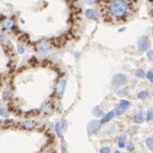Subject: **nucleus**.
Returning <instances> with one entry per match:
<instances>
[{"label":"nucleus","mask_w":153,"mask_h":153,"mask_svg":"<svg viewBox=\"0 0 153 153\" xmlns=\"http://www.w3.org/2000/svg\"><path fill=\"white\" fill-rule=\"evenodd\" d=\"M127 150H128L129 152H132V151H134V145H132V144H129V145H127Z\"/></svg>","instance_id":"a878e982"},{"label":"nucleus","mask_w":153,"mask_h":153,"mask_svg":"<svg viewBox=\"0 0 153 153\" xmlns=\"http://www.w3.org/2000/svg\"><path fill=\"white\" fill-rule=\"evenodd\" d=\"M56 131L58 133V137H62V132H61V123L60 122H56Z\"/></svg>","instance_id":"aec40b11"},{"label":"nucleus","mask_w":153,"mask_h":153,"mask_svg":"<svg viewBox=\"0 0 153 153\" xmlns=\"http://www.w3.org/2000/svg\"><path fill=\"white\" fill-rule=\"evenodd\" d=\"M0 115H3V116H8V114H6V112H4V110H0Z\"/></svg>","instance_id":"cd10ccee"},{"label":"nucleus","mask_w":153,"mask_h":153,"mask_svg":"<svg viewBox=\"0 0 153 153\" xmlns=\"http://www.w3.org/2000/svg\"><path fill=\"white\" fill-rule=\"evenodd\" d=\"M93 114L95 115V116H97V117H100V116H103V112L101 111L98 106H96L95 109L93 110Z\"/></svg>","instance_id":"dca6fc26"},{"label":"nucleus","mask_w":153,"mask_h":153,"mask_svg":"<svg viewBox=\"0 0 153 153\" xmlns=\"http://www.w3.org/2000/svg\"><path fill=\"white\" fill-rule=\"evenodd\" d=\"M152 22H153V19H152Z\"/></svg>","instance_id":"f704fd0d"},{"label":"nucleus","mask_w":153,"mask_h":153,"mask_svg":"<svg viewBox=\"0 0 153 153\" xmlns=\"http://www.w3.org/2000/svg\"><path fill=\"white\" fill-rule=\"evenodd\" d=\"M149 97H150V94H149L148 90H142V92H139L138 94H137V98L140 99V100H146V99H148Z\"/></svg>","instance_id":"9d476101"},{"label":"nucleus","mask_w":153,"mask_h":153,"mask_svg":"<svg viewBox=\"0 0 153 153\" xmlns=\"http://www.w3.org/2000/svg\"><path fill=\"white\" fill-rule=\"evenodd\" d=\"M133 121L135 123H142V122H144V115H142V113L138 112V113H136V114L134 115Z\"/></svg>","instance_id":"1a4fd4ad"},{"label":"nucleus","mask_w":153,"mask_h":153,"mask_svg":"<svg viewBox=\"0 0 153 153\" xmlns=\"http://www.w3.org/2000/svg\"><path fill=\"white\" fill-rule=\"evenodd\" d=\"M114 153H120V152H119V151H115Z\"/></svg>","instance_id":"473e14b6"},{"label":"nucleus","mask_w":153,"mask_h":153,"mask_svg":"<svg viewBox=\"0 0 153 153\" xmlns=\"http://www.w3.org/2000/svg\"><path fill=\"white\" fill-rule=\"evenodd\" d=\"M147 56H148V58H149L151 62H153V50H149V51H148Z\"/></svg>","instance_id":"b1692460"},{"label":"nucleus","mask_w":153,"mask_h":153,"mask_svg":"<svg viewBox=\"0 0 153 153\" xmlns=\"http://www.w3.org/2000/svg\"><path fill=\"white\" fill-rule=\"evenodd\" d=\"M63 152H64V153H67V151L65 150V148H64V147H63Z\"/></svg>","instance_id":"c756f323"},{"label":"nucleus","mask_w":153,"mask_h":153,"mask_svg":"<svg viewBox=\"0 0 153 153\" xmlns=\"http://www.w3.org/2000/svg\"><path fill=\"white\" fill-rule=\"evenodd\" d=\"M2 37H3V34H2V32L0 31V39H2Z\"/></svg>","instance_id":"c85d7f7f"},{"label":"nucleus","mask_w":153,"mask_h":153,"mask_svg":"<svg viewBox=\"0 0 153 153\" xmlns=\"http://www.w3.org/2000/svg\"><path fill=\"white\" fill-rule=\"evenodd\" d=\"M101 125L102 123L99 120H92L87 125V132H88L89 135H94L95 133H97L99 131V129L101 128Z\"/></svg>","instance_id":"7ed1b4c3"},{"label":"nucleus","mask_w":153,"mask_h":153,"mask_svg":"<svg viewBox=\"0 0 153 153\" xmlns=\"http://www.w3.org/2000/svg\"><path fill=\"white\" fill-rule=\"evenodd\" d=\"M137 45H138V49L140 51H149V49H150L151 47V43L150 41H149V38H148L147 36H142L138 38V42H137Z\"/></svg>","instance_id":"f03ea898"},{"label":"nucleus","mask_w":153,"mask_h":153,"mask_svg":"<svg viewBox=\"0 0 153 153\" xmlns=\"http://www.w3.org/2000/svg\"><path fill=\"white\" fill-rule=\"evenodd\" d=\"M152 36H153V29H152Z\"/></svg>","instance_id":"72a5a7b5"},{"label":"nucleus","mask_w":153,"mask_h":153,"mask_svg":"<svg viewBox=\"0 0 153 153\" xmlns=\"http://www.w3.org/2000/svg\"><path fill=\"white\" fill-rule=\"evenodd\" d=\"M130 101H128V100H121L119 102V106L120 107H122L123 110H127V109H129L130 107Z\"/></svg>","instance_id":"f8f14e48"},{"label":"nucleus","mask_w":153,"mask_h":153,"mask_svg":"<svg viewBox=\"0 0 153 153\" xmlns=\"http://www.w3.org/2000/svg\"><path fill=\"white\" fill-rule=\"evenodd\" d=\"M22 125L25 127L26 129H33L35 125H36V123H35V121H33V120H26L25 122L22 123Z\"/></svg>","instance_id":"9b49d317"},{"label":"nucleus","mask_w":153,"mask_h":153,"mask_svg":"<svg viewBox=\"0 0 153 153\" xmlns=\"http://www.w3.org/2000/svg\"><path fill=\"white\" fill-rule=\"evenodd\" d=\"M147 120H148V121H151V120H153V109L148 110V112H147Z\"/></svg>","instance_id":"a211bd4d"},{"label":"nucleus","mask_w":153,"mask_h":153,"mask_svg":"<svg viewBox=\"0 0 153 153\" xmlns=\"http://www.w3.org/2000/svg\"><path fill=\"white\" fill-rule=\"evenodd\" d=\"M135 75H136V78L142 79L144 77H146V73L142 69H137L136 71H135Z\"/></svg>","instance_id":"2eb2a0df"},{"label":"nucleus","mask_w":153,"mask_h":153,"mask_svg":"<svg viewBox=\"0 0 153 153\" xmlns=\"http://www.w3.org/2000/svg\"><path fill=\"white\" fill-rule=\"evenodd\" d=\"M149 2H150L151 4H153V0H149Z\"/></svg>","instance_id":"2f4dec72"},{"label":"nucleus","mask_w":153,"mask_h":153,"mask_svg":"<svg viewBox=\"0 0 153 153\" xmlns=\"http://www.w3.org/2000/svg\"><path fill=\"white\" fill-rule=\"evenodd\" d=\"M118 95H120V96H125V95H128V93H129V89L128 88H122V89H119L118 90Z\"/></svg>","instance_id":"4be33fe9"},{"label":"nucleus","mask_w":153,"mask_h":153,"mask_svg":"<svg viewBox=\"0 0 153 153\" xmlns=\"http://www.w3.org/2000/svg\"><path fill=\"white\" fill-rule=\"evenodd\" d=\"M65 86H66V81L65 80H62L60 81L58 83L56 87V94L58 96H62L63 95V93H64V89H65Z\"/></svg>","instance_id":"39448f33"},{"label":"nucleus","mask_w":153,"mask_h":153,"mask_svg":"<svg viewBox=\"0 0 153 153\" xmlns=\"http://www.w3.org/2000/svg\"><path fill=\"white\" fill-rule=\"evenodd\" d=\"M18 52H19V53H23V52H25V49H23V47H22V46H20V45H18Z\"/></svg>","instance_id":"bb28decb"},{"label":"nucleus","mask_w":153,"mask_h":153,"mask_svg":"<svg viewBox=\"0 0 153 153\" xmlns=\"http://www.w3.org/2000/svg\"><path fill=\"white\" fill-rule=\"evenodd\" d=\"M100 153H111V149L107 147H104L100 150Z\"/></svg>","instance_id":"393cba45"},{"label":"nucleus","mask_w":153,"mask_h":153,"mask_svg":"<svg viewBox=\"0 0 153 153\" xmlns=\"http://www.w3.org/2000/svg\"><path fill=\"white\" fill-rule=\"evenodd\" d=\"M13 21H12L11 19H6L4 20V22H3V28H6V29H11L12 27H13Z\"/></svg>","instance_id":"4468645a"},{"label":"nucleus","mask_w":153,"mask_h":153,"mask_svg":"<svg viewBox=\"0 0 153 153\" xmlns=\"http://www.w3.org/2000/svg\"><path fill=\"white\" fill-rule=\"evenodd\" d=\"M125 138L123 136H120L119 138H118V146H119L120 148L125 147Z\"/></svg>","instance_id":"f3484780"},{"label":"nucleus","mask_w":153,"mask_h":153,"mask_svg":"<svg viewBox=\"0 0 153 153\" xmlns=\"http://www.w3.org/2000/svg\"><path fill=\"white\" fill-rule=\"evenodd\" d=\"M146 145H147L148 149L153 152V137H149L146 139Z\"/></svg>","instance_id":"ddd939ff"},{"label":"nucleus","mask_w":153,"mask_h":153,"mask_svg":"<svg viewBox=\"0 0 153 153\" xmlns=\"http://www.w3.org/2000/svg\"><path fill=\"white\" fill-rule=\"evenodd\" d=\"M125 110H123L122 107H120V106H118L117 109L114 110L115 114H116L117 116H120V115H122V114H123V112H125Z\"/></svg>","instance_id":"6ab92c4d"},{"label":"nucleus","mask_w":153,"mask_h":153,"mask_svg":"<svg viewBox=\"0 0 153 153\" xmlns=\"http://www.w3.org/2000/svg\"><path fill=\"white\" fill-rule=\"evenodd\" d=\"M146 77H147V79L149 81H150L151 83H153V71H148L147 73H146Z\"/></svg>","instance_id":"5701e85b"},{"label":"nucleus","mask_w":153,"mask_h":153,"mask_svg":"<svg viewBox=\"0 0 153 153\" xmlns=\"http://www.w3.org/2000/svg\"><path fill=\"white\" fill-rule=\"evenodd\" d=\"M44 113H45V115H50L51 113H52V107H51V105H47V106H45V109H44Z\"/></svg>","instance_id":"412c9836"},{"label":"nucleus","mask_w":153,"mask_h":153,"mask_svg":"<svg viewBox=\"0 0 153 153\" xmlns=\"http://www.w3.org/2000/svg\"><path fill=\"white\" fill-rule=\"evenodd\" d=\"M128 82V78L127 75H123V73H117L113 77V84L115 86H120V85H123Z\"/></svg>","instance_id":"20e7f679"},{"label":"nucleus","mask_w":153,"mask_h":153,"mask_svg":"<svg viewBox=\"0 0 153 153\" xmlns=\"http://www.w3.org/2000/svg\"><path fill=\"white\" fill-rule=\"evenodd\" d=\"M150 14H151V16H152V17H153V10H152V11H151V12H150Z\"/></svg>","instance_id":"7c9ffc66"},{"label":"nucleus","mask_w":153,"mask_h":153,"mask_svg":"<svg viewBox=\"0 0 153 153\" xmlns=\"http://www.w3.org/2000/svg\"><path fill=\"white\" fill-rule=\"evenodd\" d=\"M50 47H51L50 43H48V42H42L36 46L37 50L41 51V52H46V51H48L50 49Z\"/></svg>","instance_id":"0eeeda50"},{"label":"nucleus","mask_w":153,"mask_h":153,"mask_svg":"<svg viewBox=\"0 0 153 153\" xmlns=\"http://www.w3.org/2000/svg\"><path fill=\"white\" fill-rule=\"evenodd\" d=\"M115 115H116V114H115V112L114 111H111L110 113H107V114H106L105 116L103 117L102 119L100 120L101 123H105V122H107V121H110L111 119H113V118H114Z\"/></svg>","instance_id":"6e6552de"},{"label":"nucleus","mask_w":153,"mask_h":153,"mask_svg":"<svg viewBox=\"0 0 153 153\" xmlns=\"http://www.w3.org/2000/svg\"><path fill=\"white\" fill-rule=\"evenodd\" d=\"M85 15H86V17L88 19H93V20H96L98 18V16H99L98 12L96 11L95 9H88V10H86Z\"/></svg>","instance_id":"423d86ee"},{"label":"nucleus","mask_w":153,"mask_h":153,"mask_svg":"<svg viewBox=\"0 0 153 153\" xmlns=\"http://www.w3.org/2000/svg\"><path fill=\"white\" fill-rule=\"evenodd\" d=\"M133 1L135 0H102V15L106 21L123 22L134 11Z\"/></svg>","instance_id":"f257e3e1"}]
</instances>
